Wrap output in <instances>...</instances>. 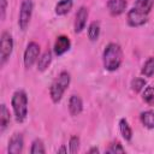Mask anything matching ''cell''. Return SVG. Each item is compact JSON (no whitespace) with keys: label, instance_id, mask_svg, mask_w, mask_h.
Here are the masks:
<instances>
[{"label":"cell","instance_id":"ba28073f","mask_svg":"<svg viewBox=\"0 0 154 154\" xmlns=\"http://www.w3.org/2000/svg\"><path fill=\"white\" fill-rule=\"evenodd\" d=\"M88 16H89V12H88V8L84 7V6H81L75 16V24H73V29H75V32L76 34H79L83 31V29L85 28L87 25V19H88Z\"/></svg>","mask_w":154,"mask_h":154},{"label":"cell","instance_id":"484cf974","mask_svg":"<svg viewBox=\"0 0 154 154\" xmlns=\"http://www.w3.org/2000/svg\"><path fill=\"white\" fill-rule=\"evenodd\" d=\"M6 8H7V0H0V11H1V20L6 17Z\"/></svg>","mask_w":154,"mask_h":154},{"label":"cell","instance_id":"7c38bea8","mask_svg":"<svg viewBox=\"0 0 154 154\" xmlns=\"http://www.w3.org/2000/svg\"><path fill=\"white\" fill-rule=\"evenodd\" d=\"M69 111L71 116L76 117L83 111V101L78 95H71L69 99Z\"/></svg>","mask_w":154,"mask_h":154},{"label":"cell","instance_id":"d6986e66","mask_svg":"<svg viewBox=\"0 0 154 154\" xmlns=\"http://www.w3.org/2000/svg\"><path fill=\"white\" fill-rule=\"evenodd\" d=\"M141 73L144 77H152L154 75V57H150L146 60L141 69Z\"/></svg>","mask_w":154,"mask_h":154},{"label":"cell","instance_id":"52a82bcc","mask_svg":"<svg viewBox=\"0 0 154 154\" xmlns=\"http://www.w3.org/2000/svg\"><path fill=\"white\" fill-rule=\"evenodd\" d=\"M126 20H128V24L132 28L142 26L148 22V14L142 13V12L137 11L135 7H132L126 13Z\"/></svg>","mask_w":154,"mask_h":154},{"label":"cell","instance_id":"4316f807","mask_svg":"<svg viewBox=\"0 0 154 154\" xmlns=\"http://www.w3.org/2000/svg\"><path fill=\"white\" fill-rule=\"evenodd\" d=\"M57 153H58V154H59V153H67V149L65 148V146H63L60 149H58V150H57Z\"/></svg>","mask_w":154,"mask_h":154},{"label":"cell","instance_id":"8992f818","mask_svg":"<svg viewBox=\"0 0 154 154\" xmlns=\"http://www.w3.org/2000/svg\"><path fill=\"white\" fill-rule=\"evenodd\" d=\"M40 57V46L36 42H29L25 51H24V55H23V63L24 66L26 69L31 67Z\"/></svg>","mask_w":154,"mask_h":154},{"label":"cell","instance_id":"ffe728a7","mask_svg":"<svg viewBox=\"0 0 154 154\" xmlns=\"http://www.w3.org/2000/svg\"><path fill=\"white\" fill-rule=\"evenodd\" d=\"M100 36V24L99 22H91L88 26V37L90 41H96Z\"/></svg>","mask_w":154,"mask_h":154},{"label":"cell","instance_id":"5b68a950","mask_svg":"<svg viewBox=\"0 0 154 154\" xmlns=\"http://www.w3.org/2000/svg\"><path fill=\"white\" fill-rule=\"evenodd\" d=\"M32 10H34V4L32 0H23L20 4V8H19V16H18V25L20 28V30H26L30 19H31V14H32Z\"/></svg>","mask_w":154,"mask_h":154},{"label":"cell","instance_id":"9a60e30c","mask_svg":"<svg viewBox=\"0 0 154 154\" xmlns=\"http://www.w3.org/2000/svg\"><path fill=\"white\" fill-rule=\"evenodd\" d=\"M153 6H154V0H136L132 7H135L137 11L142 13L149 14Z\"/></svg>","mask_w":154,"mask_h":154},{"label":"cell","instance_id":"7a4b0ae2","mask_svg":"<svg viewBox=\"0 0 154 154\" xmlns=\"http://www.w3.org/2000/svg\"><path fill=\"white\" fill-rule=\"evenodd\" d=\"M70 81H71L70 73L67 71H61L55 77V79L52 82V84L49 87V95L54 103H58L61 100L64 93L66 91V89L70 84Z\"/></svg>","mask_w":154,"mask_h":154},{"label":"cell","instance_id":"e0dca14e","mask_svg":"<svg viewBox=\"0 0 154 154\" xmlns=\"http://www.w3.org/2000/svg\"><path fill=\"white\" fill-rule=\"evenodd\" d=\"M119 131H120V135L123 136V138L125 141H131L132 138V130L128 123V120L125 118H122L119 120Z\"/></svg>","mask_w":154,"mask_h":154},{"label":"cell","instance_id":"ac0fdd59","mask_svg":"<svg viewBox=\"0 0 154 154\" xmlns=\"http://www.w3.org/2000/svg\"><path fill=\"white\" fill-rule=\"evenodd\" d=\"M141 123L147 129H154V111H144L140 114Z\"/></svg>","mask_w":154,"mask_h":154},{"label":"cell","instance_id":"9c48e42d","mask_svg":"<svg viewBox=\"0 0 154 154\" xmlns=\"http://www.w3.org/2000/svg\"><path fill=\"white\" fill-rule=\"evenodd\" d=\"M23 147H24V138H23L22 134H19V132L13 134L8 141L7 152L11 154H19V153H22Z\"/></svg>","mask_w":154,"mask_h":154},{"label":"cell","instance_id":"d4e9b609","mask_svg":"<svg viewBox=\"0 0 154 154\" xmlns=\"http://www.w3.org/2000/svg\"><path fill=\"white\" fill-rule=\"evenodd\" d=\"M106 153H125V149L119 142H114L109 144V147L106 149Z\"/></svg>","mask_w":154,"mask_h":154},{"label":"cell","instance_id":"cb8c5ba5","mask_svg":"<svg viewBox=\"0 0 154 154\" xmlns=\"http://www.w3.org/2000/svg\"><path fill=\"white\" fill-rule=\"evenodd\" d=\"M79 143H81L79 137H78V136H72V137L70 138V141H69V152H70V153H76V152H78V149H79Z\"/></svg>","mask_w":154,"mask_h":154},{"label":"cell","instance_id":"277c9868","mask_svg":"<svg viewBox=\"0 0 154 154\" xmlns=\"http://www.w3.org/2000/svg\"><path fill=\"white\" fill-rule=\"evenodd\" d=\"M13 51V38L10 32L4 31L1 34V41H0V65L4 66L5 63L10 59Z\"/></svg>","mask_w":154,"mask_h":154},{"label":"cell","instance_id":"83f0119b","mask_svg":"<svg viewBox=\"0 0 154 154\" xmlns=\"http://www.w3.org/2000/svg\"><path fill=\"white\" fill-rule=\"evenodd\" d=\"M89 153H99V149H97V148H91V149L89 150Z\"/></svg>","mask_w":154,"mask_h":154},{"label":"cell","instance_id":"2e32d148","mask_svg":"<svg viewBox=\"0 0 154 154\" xmlns=\"http://www.w3.org/2000/svg\"><path fill=\"white\" fill-rule=\"evenodd\" d=\"M73 6V1L72 0H60L57 5H55V13L58 16H65L70 12V10Z\"/></svg>","mask_w":154,"mask_h":154},{"label":"cell","instance_id":"7402d4cb","mask_svg":"<svg viewBox=\"0 0 154 154\" xmlns=\"http://www.w3.org/2000/svg\"><path fill=\"white\" fill-rule=\"evenodd\" d=\"M30 153H31V154H45V153H46L45 144H43L42 140L36 138V140L32 141L31 148H30Z\"/></svg>","mask_w":154,"mask_h":154},{"label":"cell","instance_id":"4fadbf2b","mask_svg":"<svg viewBox=\"0 0 154 154\" xmlns=\"http://www.w3.org/2000/svg\"><path fill=\"white\" fill-rule=\"evenodd\" d=\"M11 122V116H10V111L7 108V106L5 103L1 105L0 107V131L4 132L6 130V128L8 126Z\"/></svg>","mask_w":154,"mask_h":154},{"label":"cell","instance_id":"3957f363","mask_svg":"<svg viewBox=\"0 0 154 154\" xmlns=\"http://www.w3.org/2000/svg\"><path fill=\"white\" fill-rule=\"evenodd\" d=\"M11 106L14 113V118L18 123H23L28 116V96L24 90H17L11 99Z\"/></svg>","mask_w":154,"mask_h":154},{"label":"cell","instance_id":"603a6c76","mask_svg":"<svg viewBox=\"0 0 154 154\" xmlns=\"http://www.w3.org/2000/svg\"><path fill=\"white\" fill-rule=\"evenodd\" d=\"M147 82L144 78H141V77H136L131 81V89L135 91V93H140L144 89Z\"/></svg>","mask_w":154,"mask_h":154},{"label":"cell","instance_id":"44dd1931","mask_svg":"<svg viewBox=\"0 0 154 154\" xmlns=\"http://www.w3.org/2000/svg\"><path fill=\"white\" fill-rule=\"evenodd\" d=\"M142 99L146 103L154 106V87H146L142 93Z\"/></svg>","mask_w":154,"mask_h":154},{"label":"cell","instance_id":"5bb4252c","mask_svg":"<svg viewBox=\"0 0 154 154\" xmlns=\"http://www.w3.org/2000/svg\"><path fill=\"white\" fill-rule=\"evenodd\" d=\"M52 63V53L49 51H46L45 53H42L40 57H38V60H37V70L43 72L48 69V66L51 65Z\"/></svg>","mask_w":154,"mask_h":154},{"label":"cell","instance_id":"30bf717a","mask_svg":"<svg viewBox=\"0 0 154 154\" xmlns=\"http://www.w3.org/2000/svg\"><path fill=\"white\" fill-rule=\"evenodd\" d=\"M70 47H71V41H70V38H69L67 36H65V35H60V36L57 37V40H55V42H54L53 49H54L55 55L59 57V55H63L64 53H66V52L70 49Z\"/></svg>","mask_w":154,"mask_h":154},{"label":"cell","instance_id":"6da1fadb","mask_svg":"<svg viewBox=\"0 0 154 154\" xmlns=\"http://www.w3.org/2000/svg\"><path fill=\"white\" fill-rule=\"evenodd\" d=\"M102 63L105 70L113 72L118 70L123 63V51L118 43H108L102 52Z\"/></svg>","mask_w":154,"mask_h":154},{"label":"cell","instance_id":"8fae6325","mask_svg":"<svg viewBox=\"0 0 154 154\" xmlns=\"http://www.w3.org/2000/svg\"><path fill=\"white\" fill-rule=\"evenodd\" d=\"M128 6L126 0H108L107 1V8L112 16H119L125 12Z\"/></svg>","mask_w":154,"mask_h":154}]
</instances>
